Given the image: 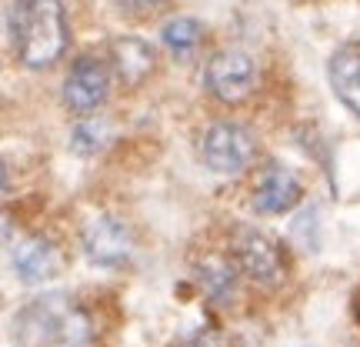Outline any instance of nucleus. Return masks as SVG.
<instances>
[{"label": "nucleus", "mask_w": 360, "mask_h": 347, "mask_svg": "<svg viewBox=\"0 0 360 347\" xmlns=\"http://www.w3.org/2000/svg\"><path fill=\"white\" fill-rule=\"evenodd\" d=\"M11 44L24 67L44 70L67 47V13L60 0H13Z\"/></svg>", "instance_id": "obj_1"}, {"label": "nucleus", "mask_w": 360, "mask_h": 347, "mask_svg": "<svg viewBox=\"0 0 360 347\" xmlns=\"http://www.w3.org/2000/svg\"><path fill=\"white\" fill-rule=\"evenodd\" d=\"M13 337L20 347H77L90 337V317L70 294L51 291L17 314Z\"/></svg>", "instance_id": "obj_2"}, {"label": "nucleus", "mask_w": 360, "mask_h": 347, "mask_svg": "<svg viewBox=\"0 0 360 347\" xmlns=\"http://www.w3.org/2000/svg\"><path fill=\"white\" fill-rule=\"evenodd\" d=\"M254 151H257L254 134L240 127V124H231V120L210 124L204 130V137H200V160L220 177L240 174L254 160Z\"/></svg>", "instance_id": "obj_3"}, {"label": "nucleus", "mask_w": 360, "mask_h": 347, "mask_svg": "<svg viewBox=\"0 0 360 347\" xmlns=\"http://www.w3.org/2000/svg\"><path fill=\"white\" fill-rule=\"evenodd\" d=\"M257 87V64L244 51H220L207 64V90L224 103L247 101Z\"/></svg>", "instance_id": "obj_4"}, {"label": "nucleus", "mask_w": 360, "mask_h": 347, "mask_svg": "<svg viewBox=\"0 0 360 347\" xmlns=\"http://www.w3.org/2000/svg\"><path fill=\"white\" fill-rule=\"evenodd\" d=\"M137 241L120 217H97L84 231V254L97 267H127L134 260Z\"/></svg>", "instance_id": "obj_5"}, {"label": "nucleus", "mask_w": 360, "mask_h": 347, "mask_svg": "<svg viewBox=\"0 0 360 347\" xmlns=\"http://www.w3.org/2000/svg\"><path fill=\"white\" fill-rule=\"evenodd\" d=\"M110 94V74L97 57H80L64 80V103L74 114L97 111Z\"/></svg>", "instance_id": "obj_6"}, {"label": "nucleus", "mask_w": 360, "mask_h": 347, "mask_svg": "<svg viewBox=\"0 0 360 347\" xmlns=\"http://www.w3.org/2000/svg\"><path fill=\"white\" fill-rule=\"evenodd\" d=\"M233 254H237V264L244 267L247 277L267 284V287H277L283 281V260L277 244L270 241L267 234L260 231H240L237 241H233Z\"/></svg>", "instance_id": "obj_7"}, {"label": "nucleus", "mask_w": 360, "mask_h": 347, "mask_svg": "<svg viewBox=\"0 0 360 347\" xmlns=\"http://www.w3.org/2000/svg\"><path fill=\"white\" fill-rule=\"evenodd\" d=\"M300 197H304V187L294 170H287L283 164H270L254 187V210L264 217H277V214L294 210Z\"/></svg>", "instance_id": "obj_8"}, {"label": "nucleus", "mask_w": 360, "mask_h": 347, "mask_svg": "<svg viewBox=\"0 0 360 347\" xmlns=\"http://www.w3.org/2000/svg\"><path fill=\"white\" fill-rule=\"evenodd\" d=\"M64 267V254L51 237H27L13 247V270L24 284H40L57 277Z\"/></svg>", "instance_id": "obj_9"}, {"label": "nucleus", "mask_w": 360, "mask_h": 347, "mask_svg": "<svg viewBox=\"0 0 360 347\" xmlns=\"http://www.w3.org/2000/svg\"><path fill=\"white\" fill-rule=\"evenodd\" d=\"M157 57L143 37H114L110 40V67L124 87H141L150 77Z\"/></svg>", "instance_id": "obj_10"}, {"label": "nucleus", "mask_w": 360, "mask_h": 347, "mask_svg": "<svg viewBox=\"0 0 360 347\" xmlns=\"http://www.w3.org/2000/svg\"><path fill=\"white\" fill-rule=\"evenodd\" d=\"M330 87H334L337 101L347 107L350 114L360 117V47L357 44H344L330 53Z\"/></svg>", "instance_id": "obj_11"}, {"label": "nucleus", "mask_w": 360, "mask_h": 347, "mask_svg": "<svg viewBox=\"0 0 360 347\" xmlns=\"http://www.w3.org/2000/svg\"><path fill=\"white\" fill-rule=\"evenodd\" d=\"M160 40H164V47L174 57H191L200 47V40H204V27H200V20H193V17H174V20L164 24Z\"/></svg>", "instance_id": "obj_12"}, {"label": "nucleus", "mask_w": 360, "mask_h": 347, "mask_svg": "<svg viewBox=\"0 0 360 347\" xmlns=\"http://www.w3.org/2000/svg\"><path fill=\"white\" fill-rule=\"evenodd\" d=\"M110 137H114V127H110L107 120H101V117H94V120H80L77 127H74L70 147H74L77 154L90 157V154H101L103 147L110 144Z\"/></svg>", "instance_id": "obj_13"}, {"label": "nucleus", "mask_w": 360, "mask_h": 347, "mask_svg": "<svg viewBox=\"0 0 360 347\" xmlns=\"http://www.w3.org/2000/svg\"><path fill=\"white\" fill-rule=\"evenodd\" d=\"M200 284L207 287L210 297H231L233 294V267L227 260L207 258L200 264Z\"/></svg>", "instance_id": "obj_14"}, {"label": "nucleus", "mask_w": 360, "mask_h": 347, "mask_svg": "<svg viewBox=\"0 0 360 347\" xmlns=\"http://www.w3.org/2000/svg\"><path fill=\"white\" fill-rule=\"evenodd\" d=\"M164 0H120V7L130 13V17H143V13H150L157 11Z\"/></svg>", "instance_id": "obj_15"}, {"label": "nucleus", "mask_w": 360, "mask_h": 347, "mask_svg": "<svg viewBox=\"0 0 360 347\" xmlns=\"http://www.w3.org/2000/svg\"><path fill=\"white\" fill-rule=\"evenodd\" d=\"M180 347H220V337L214 331H193Z\"/></svg>", "instance_id": "obj_16"}, {"label": "nucleus", "mask_w": 360, "mask_h": 347, "mask_svg": "<svg viewBox=\"0 0 360 347\" xmlns=\"http://www.w3.org/2000/svg\"><path fill=\"white\" fill-rule=\"evenodd\" d=\"M357 317H360V297H357Z\"/></svg>", "instance_id": "obj_17"}]
</instances>
